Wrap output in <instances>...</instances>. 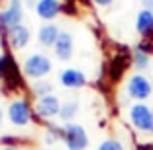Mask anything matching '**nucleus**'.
<instances>
[{
    "label": "nucleus",
    "instance_id": "nucleus-1",
    "mask_svg": "<svg viewBox=\"0 0 153 150\" xmlns=\"http://www.w3.org/2000/svg\"><path fill=\"white\" fill-rule=\"evenodd\" d=\"M49 70H51V61L41 53L30 55L26 59V62H24V72L30 78H41V76H45Z\"/></svg>",
    "mask_w": 153,
    "mask_h": 150
},
{
    "label": "nucleus",
    "instance_id": "nucleus-2",
    "mask_svg": "<svg viewBox=\"0 0 153 150\" xmlns=\"http://www.w3.org/2000/svg\"><path fill=\"white\" fill-rule=\"evenodd\" d=\"M63 140L69 150H85L88 146V137L81 125H67L63 129Z\"/></svg>",
    "mask_w": 153,
    "mask_h": 150
},
{
    "label": "nucleus",
    "instance_id": "nucleus-3",
    "mask_svg": "<svg viewBox=\"0 0 153 150\" xmlns=\"http://www.w3.org/2000/svg\"><path fill=\"white\" fill-rule=\"evenodd\" d=\"M130 117H131V123H134L135 129L145 131V132L153 131V111L147 105H143V103L134 105L130 111Z\"/></svg>",
    "mask_w": 153,
    "mask_h": 150
},
{
    "label": "nucleus",
    "instance_id": "nucleus-4",
    "mask_svg": "<svg viewBox=\"0 0 153 150\" xmlns=\"http://www.w3.org/2000/svg\"><path fill=\"white\" fill-rule=\"evenodd\" d=\"M8 117H10V121H12L14 125H18V127H24V125L30 123V119H32V109H30L26 100H16V102L10 103Z\"/></svg>",
    "mask_w": 153,
    "mask_h": 150
},
{
    "label": "nucleus",
    "instance_id": "nucleus-5",
    "mask_svg": "<svg viewBox=\"0 0 153 150\" xmlns=\"http://www.w3.org/2000/svg\"><path fill=\"white\" fill-rule=\"evenodd\" d=\"M151 82H149L145 76H140L135 74L130 78V82H128V94H130L131 97H135V100H145V97H149V94H151Z\"/></svg>",
    "mask_w": 153,
    "mask_h": 150
},
{
    "label": "nucleus",
    "instance_id": "nucleus-6",
    "mask_svg": "<svg viewBox=\"0 0 153 150\" xmlns=\"http://www.w3.org/2000/svg\"><path fill=\"white\" fill-rule=\"evenodd\" d=\"M0 20H2V26L8 27V29H14L16 26H20V22H22V2L12 0L8 8L0 14Z\"/></svg>",
    "mask_w": 153,
    "mask_h": 150
},
{
    "label": "nucleus",
    "instance_id": "nucleus-7",
    "mask_svg": "<svg viewBox=\"0 0 153 150\" xmlns=\"http://www.w3.org/2000/svg\"><path fill=\"white\" fill-rule=\"evenodd\" d=\"M59 111H61V103H59V100L55 96H43L39 97V102H37V113L41 115V117H55V115H59Z\"/></svg>",
    "mask_w": 153,
    "mask_h": 150
},
{
    "label": "nucleus",
    "instance_id": "nucleus-8",
    "mask_svg": "<svg viewBox=\"0 0 153 150\" xmlns=\"http://www.w3.org/2000/svg\"><path fill=\"white\" fill-rule=\"evenodd\" d=\"M55 55H57V59H61V61H69V59L73 57V37H71V33H67V31L59 33V39H57V43H55Z\"/></svg>",
    "mask_w": 153,
    "mask_h": 150
},
{
    "label": "nucleus",
    "instance_id": "nucleus-9",
    "mask_svg": "<svg viewBox=\"0 0 153 150\" xmlns=\"http://www.w3.org/2000/svg\"><path fill=\"white\" fill-rule=\"evenodd\" d=\"M85 74L81 70H75V68H67V70L61 72V84L65 88H82L85 86Z\"/></svg>",
    "mask_w": 153,
    "mask_h": 150
},
{
    "label": "nucleus",
    "instance_id": "nucleus-10",
    "mask_svg": "<svg viewBox=\"0 0 153 150\" xmlns=\"http://www.w3.org/2000/svg\"><path fill=\"white\" fill-rule=\"evenodd\" d=\"M36 10H37V14H39V18L53 20L55 16L61 12V4H59V0H39Z\"/></svg>",
    "mask_w": 153,
    "mask_h": 150
},
{
    "label": "nucleus",
    "instance_id": "nucleus-11",
    "mask_svg": "<svg viewBox=\"0 0 153 150\" xmlns=\"http://www.w3.org/2000/svg\"><path fill=\"white\" fill-rule=\"evenodd\" d=\"M30 41V29L24 26H16L14 29H10V43L14 49H22Z\"/></svg>",
    "mask_w": 153,
    "mask_h": 150
},
{
    "label": "nucleus",
    "instance_id": "nucleus-12",
    "mask_svg": "<svg viewBox=\"0 0 153 150\" xmlns=\"http://www.w3.org/2000/svg\"><path fill=\"white\" fill-rule=\"evenodd\" d=\"M4 62H6V70H4V80L8 82L10 86H20L22 80H20V74H18V66L14 62L12 55H4Z\"/></svg>",
    "mask_w": 153,
    "mask_h": 150
},
{
    "label": "nucleus",
    "instance_id": "nucleus-13",
    "mask_svg": "<svg viewBox=\"0 0 153 150\" xmlns=\"http://www.w3.org/2000/svg\"><path fill=\"white\" fill-rule=\"evenodd\" d=\"M135 27H137V33L149 35L153 31V14L149 10H141L137 14V20H135Z\"/></svg>",
    "mask_w": 153,
    "mask_h": 150
},
{
    "label": "nucleus",
    "instance_id": "nucleus-14",
    "mask_svg": "<svg viewBox=\"0 0 153 150\" xmlns=\"http://www.w3.org/2000/svg\"><path fill=\"white\" fill-rule=\"evenodd\" d=\"M59 39V29L53 26V23H47V26H43L39 29V43L45 45V47H51V45H55Z\"/></svg>",
    "mask_w": 153,
    "mask_h": 150
},
{
    "label": "nucleus",
    "instance_id": "nucleus-15",
    "mask_svg": "<svg viewBox=\"0 0 153 150\" xmlns=\"http://www.w3.org/2000/svg\"><path fill=\"white\" fill-rule=\"evenodd\" d=\"M76 111H79V103L75 102V100H71V102H67V103H63L61 105V111H59V117L63 121H69V119H73L76 115Z\"/></svg>",
    "mask_w": 153,
    "mask_h": 150
},
{
    "label": "nucleus",
    "instance_id": "nucleus-16",
    "mask_svg": "<svg viewBox=\"0 0 153 150\" xmlns=\"http://www.w3.org/2000/svg\"><path fill=\"white\" fill-rule=\"evenodd\" d=\"M126 64H128V59L126 57H116V59H114V62H112V78L114 80L126 70Z\"/></svg>",
    "mask_w": 153,
    "mask_h": 150
},
{
    "label": "nucleus",
    "instance_id": "nucleus-17",
    "mask_svg": "<svg viewBox=\"0 0 153 150\" xmlns=\"http://www.w3.org/2000/svg\"><path fill=\"white\" fill-rule=\"evenodd\" d=\"M134 62L137 68H145L147 66V53H143L141 49H135L134 51Z\"/></svg>",
    "mask_w": 153,
    "mask_h": 150
},
{
    "label": "nucleus",
    "instance_id": "nucleus-18",
    "mask_svg": "<svg viewBox=\"0 0 153 150\" xmlns=\"http://www.w3.org/2000/svg\"><path fill=\"white\" fill-rule=\"evenodd\" d=\"M33 92L37 94V96H49L51 94V84L49 82H36V86H33Z\"/></svg>",
    "mask_w": 153,
    "mask_h": 150
},
{
    "label": "nucleus",
    "instance_id": "nucleus-19",
    "mask_svg": "<svg viewBox=\"0 0 153 150\" xmlns=\"http://www.w3.org/2000/svg\"><path fill=\"white\" fill-rule=\"evenodd\" d=\"M98 150H124V148H122V144L118 140H104L98 146Z\"/></svg>",
    "mask_w": 153,
    "mask_h": 150
},
{
    "label": "nucleus",
    "instance_id": "nucleus-20",
    "mask_svg": "<svg viewBox=\"0 0 153 150\" xmlns=\"http://www.w3.org/2000/svg\"><path fill=\"white\" fill-rule=\"evenodd\" d=\"M143 2V6H145V10H149V12L153 14V0H141Z\"/></svg>",
    "mask_w": 153,
    "mask_h": 150
},
{
    "label": "nucleus",
    "instance_id": "nucleus-21",
    "mask_svg": "<svg viewBox=\"0 0 153 150\" xmlns=\"http://www.w3.org/2000/svg\"><path fill=\"white\" fill-rule=\"evenodd\" d=\"M4 70H6V62H4V57H0V78L4 76Z\"/></svg>",
    "mask_w": 153,
    "mask_h": 150
},
{
    "label": "nucleus",
    "instance_id": "nucleus-22",
    "mask_svg": "<svg viewBox=\"0 0 153 150\" xmlns=\"http://www.w3.org/2000/svg\"><path fill=\"white\" fill-rule=\"evenodd\" d=\"M94 2H96V4H100V6H108L112 0H94Z\"/></svg>",
    "mask_w": 153,
    "mask_h": 150
},
{
    "label": "nucleus",
    "instance_id": "nucleus-23",
    "mask_svg": "<svg viewBox=\"0 0 153 150\" xmlns=\"http://www.w3.org/2000/svg\"><path fill=\"white\" fill-rule=\"evenodd\" d=\"M141 150H153V146H143Z\"/></svg>",
    "mask_w": 153,
    "mask_h": 150
},
{
    "label": "nucleus",
    "instance_id": "nucleus-24",
    "mask_svg": "<svg viewBox=\"0 0 153 150\" xmlns=\"http://www.w3.org/2000/svg\"><path fill=\"white\" fill-rule=\"evenodd\" d=\"M0 123H2V109H0Z\"/></svg>",
    "mask_w": 153,
    "mask_h": 150
},
{
    "label": "nucleus",
    "instance_id": "nucleus-25",
    "mask_svg": "<svg viewBox=\"0 0 153 150\" xmlns=\"http://www.w3.org/2000/svg\"><path fill=\"white\" fill-rule=\"evenodd\" d=\"M4 150H16V148H4Z\"/></svg>",
    "mask_w": 153,
    "mask_h": 150
},
{
    "label": "nucleus",
    "instance_id": "nucleus-26",
    "mask_svg": "<svg viewBox=\"0 0 153 150\" xmlns=\"http://www.w3.org/2000/svg\"><path fill=\"white\" fill-rule=\"evenodd\" d=\"M45 150H51V148H45Z\"/></svg>",
    "mask_w": 153,
    "mask_h": 150
},
{
    "label": "nucleus",
    "instance_id": "nucleus-27",
    "mask_svg": "<svg viewBox=\"0 0 153 150\" xmlns=\"http://www.w3.org/2000/svg\"><path fill=\"white\" fill-rule=\"evenodd\" d=\"M0 23H2V20H0Z\"/></svg>",
    "mask_w": 153,
    "mask_h": 150
}]
</instances>
